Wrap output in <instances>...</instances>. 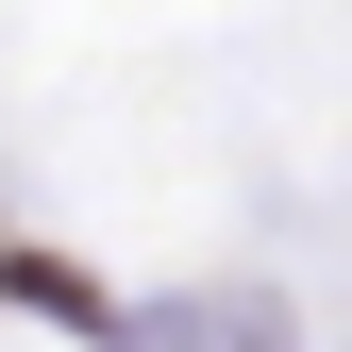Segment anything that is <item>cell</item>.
I'll list each match as a JSON object with an SVG mask.
<instances>
[{"mask_svg":"<svg viewBox=\"0 0 352 352\" xmlns=\"http://www.w3.org/2000/svg\"><path fill=\"white\" fill-rule=\"evenodd\" d=\"M151 352H269V319H252V302H218V319H151Z\"/></svg>","mask_w":352,"mask_h":352,"instance_id":"6da1fadb","label":"cell"}]
</instances>
